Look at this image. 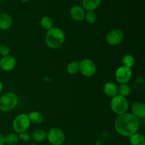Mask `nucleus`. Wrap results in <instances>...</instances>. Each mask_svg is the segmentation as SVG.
<instances>
[{
  "label": "nucleus",
  "mask_w": 145,
  "mask_h": 145,
  "mask_svg": "<svg viewBox=\"0 0 145 145\" xmlns=\"http://www.w3.org/2000/svg\"><path fill=\"white\" fill-rule=\"evenodd\" d=\"M12 18L8 14H0V29L2 31H7L11 28L12 25Z\"/></svg>",
  "instance_id": "14"
},
{
  "label": "nucleus",
  "mask_w": 145,
  "mask_h": 145,
  "mask_svg": "<svg viewBox=\"0 0 145 145\" xmlns=\"http://www.w3.org/2000/svg\"><path fill=\"white\" fill-rule=\"evenodd\" d=\"M132 69L130 68L121 66L116 72V79L120 84H127L132 78Z\"/></svg>",
  "instance_id": "8"
},
{
  "label": "nucleus",
  "mask_w": 145,
  "mask_h": 145,
  "mask_svg": "<svg viewBox=\"0 0 145 145\" xmlns=\"http://www.w3.org/2000/svg\"><path fill=\"white\" fill-rule=\"evenodd\" d=\"M31 145H36V144H31Z\"/></svg>",
  "instance_id": "30"
},
{
  "label": "nucleus",
  "mask_w": 145,
  "mask_h": 145,
  "mask_svg": "<svg viewBox=\"0 0 145 145\" xmlns=\"http://www.w3.org/2000/svg\"><path fill=\"white\" fill-rule=\"evenodd\" d=\"M1 1H2V0H0V2H1Z\"/></svg>",
  "instance_id": "31"
},
{
  "label": "nucleus",
  "mask_w": 145,
  "mask_h": 145,
  "mask_svg": "<svg viewBox=\"0 0 145 145\" xmlns=\"http://www.w3.org/2000/svg\"><path fill=\"white\" fill-rule=\"evenodd\" d=\"M85 19L88 24H94L97 20V15L94 11H87L85 14Z\"/></svg>",
  "instance_id": "23"
},
{
  "label": "nucleus",
  "mask_w": 145,
  "mask_h": 145,
  "mask_svg": "<svg viewBox=\"0 0 145 145\" xmlns=\"http://www.w3.org/2000/svg\"><path fill=\"white\" fill-rule=\"evenodd\" d=\"M2 89H3V84H2V83H1V81H0V93L1 92Z\"/></svg>",
  "instance_id": "28"
},
{
  "label": "nucleus",
  "mask_w": 145,
  "mask_h": 145,
  "mask_svg": "<svg viewBox=\"0 0 145 145\" xmlns=\"http://www.w3.org/2000/svg\"><path fill=\"white\" fill-rule=\"evenodd\" d=\"M69 145H73V144H69Z\"/></svg>",
  "instance_id": "32"
},
{
  "label": "nucleus",
  "mask_w": 145,
  "mask_h": 145,
  "mask_svg": "<svg viewBox=\"0 0 145 145\" xmlns=\"http://www.w3.org/2000/svg\"><path fill=\"white\" fill-rule=\"evenodd\" d=\"M124 38V34L121 30L114 29L109 31L106 35V40L109 45L116 46L121 43Z\"/></svg>",
  "instance_id": "9"
},
{
  "label": "nucleus",
  "mask_w": 145,
  "mask_h": 145,
  "mask_svg": "<svg viewBox=\"0 0 145 145\" xmlns=\"http://www.w3.org/2000/svg\"><path fill=\"white\" fill-rule=\"evenodd\" d=\"M40 24H41V26H42L44 29L48 31V30L50 29L51 28H52L53 21H52V19L50 16H45L42 17V19H41Z\"/></svg>",
  "instance_id": "21"
},
{
  "label": "nucleus",
  "mask_w": 145,
  "mask_h": 145,
  "mask_svg": "<svg viewBox=\"0 0 145 145\" xmlns=\"http://www.w3.org/2000/svg\"><path fill=\"white\" fill-rule=\"evenodd\" d=\"M131 93V89L130 86L127 84H122L118 87V95L123 96V97H127Z\"/></svg>",
  "instance_id": "20"
},
{
  "label": "nucleus",
  "mask_w": 145,
  "mask_h": 145,
  "mask_svg": "<svg viewBox=\"0 0 145 145\" xmlns=\"http://www.w3.org/2000/svg\"><path fill=\"white\" fill-rule=\"evenodd\" d=\"M84 8L81 6H74L70 9V16L74 20L76 21H83L85 18Z\"/></svg>",
  "instance_id": "12"
},
{
  "label": "nucleus",
  "mask_w": 145,
  "mask_h": 145,
  "mask_svg": "<svg viewBox=\"0 0 145 145\" xmlns=\"http://www.w3.org/2000/svg\"><path fill=\"white\" fill-rule=\"evenodd\" d=\"M5 144V137L0 133V145Z\"/></svg>",
  "instance_id": "27"
},
{
  "label": "nucleus",
  "mask_w": 145,
  "mask_h": 145,
  "mask_svg": "<svg viewBox=\"0 0 145 145\" xmlns=\"http://www.w3.org/2000/svg\"><path fill=\"white\" fill-rule=\"evenodd\" d=\"M18 140L19 139L17 135L11 133V134L7 135L5 137V144L8 145H16L18 143Z\"/></svg>",
  "instance_id": "22"
},
{
  "label": "nucleus",
  "mask_w": 145,
  "mask_h": 145,
  "mask_svg": "<svg viewBox=\"0 0 145 145\" xmlns=\"http://www.w3.org/2000/svg\"><path fill=\"white\" fill-rule=\"evenodd\" d=\"M21 1H23V2H28V1H30L31 0H21Z\"/></svg>",
  "instance_id": "29"
},
{
  "label": "nucleus",
  "mask_w": 145,
  "mask_h": 145,
  "mask_svg": "<svg viewBox=\"0 0 145 145\" xmlns=\"http://www.w3.org/2000/svg\"><path fill=\"white\" fill-rule=\"evenodd\" d=\"M110 108L115 113L119 115L127 113L129 108V103L125 97L117 95L112 98L110 101Z\"/></svg>",
  "instance_id": "4"
},
{
  "label": "nucleus",
  "mask_w": 145,
  "mask_h": 145,
  "mask_svg": "<svg viewBox=\"0 0 145 145\" xmlns=\"http://www.w3.org/2000/svg\"><path fill=\"white\" fill-rule=\"evenodd\" d=\"M132 114L137 118H144L145 117V105L141 102H135L132 105Z\"/></svg>",
  "instance_id": "11"
},
{
  "label": "nucleus",
  "mask_w": 145,
  "mask_h": 145,
  "mask_svg": "<svg viewBox=\"0 0 145 145\" xmlns=\"http://www.w3.org/2000/svg\"><path fill=\"white\" fill-rule=\"evenodd\" d=\"M31 123L34 124H40L43 121V116L38 111H32L28 115Z\"/></svg>",
  "instance_id": "18"
},
{
  "label": "nucleus",
  "mask_w": 145,
  "mask_h": 145,
  "mask_svg": "<svg viewBox=\"0 0 145 145\" xmlns=\"http://www.w3.org/2000/svg\"><path fill=\"white\" fill-rule=\"evenodd\" d=\"M65 41V35L58 27H52L47 31L45 43L52 49H57L62 46Z\"/></svg>",
  "instance_id": "2"
},
{
  "label": "nucleus",
  "mask_w": 145,
  "mask_h": 145,
  "mask_svg": "<svg viewBox=\"0 0 145 145\" xmlns=\"http://www.w3.org/2000/svg\"><path fill=\"white\" fill-rule=\"evenodd\" d=\"M68 73L69 74H75L79 70V65L77 62H72L67 65V67Z\"/></svg>",
  "instance_id": "24"
},
{
  "label": "nucleus",
  "mask_w": 145,
  "mask_h": 145,
  "mask_svg": "<svg viewBox=\"0 0 145 145\" xmlns=\"http://www.w3.org/2000/svg\"><path fill=\"white\" fill-rule=\"evenodd\" d=\"M9 52L10 50L7 46H5V45L0 46V55L2 57H5L9 55Z\"/></svg>",
  "instance_id": "25"
},
{
  "label": "nucleus",
  "mask_w": 145,
  "mask_h": 145,
  "mask_svg": "<svg viewBox=\"0 0 145 145\" xmlns=\"http://www.w3.org/2000/svg\"><path fill=\"white\" fill-rule=\"evenodd\" d=\"M18 139L21 140L22 142H28L31 140V136L29 134L26 133L25 132L22 133H20L19 135H18Z\"/></svg>",
  "instance_id": "26"
},
{
  "label": "nucleus",
  "mask_w": 145,
  "mask_h": 145,
  "mask_svg": "<svg viewBox=\"0 0 145 145\" xmlns=\"http://www.w3.org/2000/svg\"><path fill=\"white\" fill-rule=\"evenodd\" d=\"M18 99L16 95L13 92H7L0 98V110L8 112L16 107Z\"/></svg>",
  "instance_id": "3"
},
{
  "label": "nucleus",
  "mask_w": 145,
  "mask_h": 145,
  "mask_svg": "<svg viewBox=\"0 0 145 145\" xmlns=\"http://www.w3.org/2000/svg\"><path fill=\"white\" fill-rule=\"evenodd\" d=\"M31 121L29 120L28 115L22 113L15 118L13 121V128L16 133H22L26 131L30 127Z\"/></svg>",
  "instance_id": "5"
},
{
  "label": "nucleus",
  "mask_w": 145,
  "mask_h": 145,
  "mask_svg": "<svg viewBox=\"0 0 145 145\" xmlns=\"http://www.w3.org/2000/svg\"><path fill=\"white\" fill-rule=\"evenodd\" d=\"M122 63H123V66L126 67L131 69L135 63V59L134 56L132 55H125L123 57L122 59Z\"/></svg>",
  "instance_id": "19"
},
{
  "label": "nucleus",
  "mask_w": 145,
  "mask_h": 145,
  "mask_svg": "<svg viewBox=\"0 0 145 145\" xmlns=\"http://www.w3.org/2000/svg\"><path fill=\"white\" fill-rule=\"evenodd\" d=\"M16 65V60L14 57L11 55L2 57L0 60V67L1 69L6 72H8L14 69Z\"/></svg>",
  "instance_id": "10"
},
{
  "label": "nucleus",
  "mask_w": 145,
  "mask_h": 145,
  "mask_svg": "<svg viewBox=\"0 0 145 145\" xmlns=\"http://www.w3.org/2000/svg\"><path fill=\"white\" fill-rule=\"evenodd\" d=\"M79 71L82 75L90 77L96 73V67L94 62L89 59H84L79 63Z\"/></svg>",
  "instance_id": "7"
},
{
  "label": "nucleus",
  "mask_w": 145,
  "mask_h": 145,
  "mask_svg": "<svg viewBox=\"0 0 145 145\" xmlns=\"http://www.w3.org/2000/svg\"><path fill=\"white\" fill-rule=\"evenodd\" d=\"M140 126L139 119L132 113H125L119 115L115 121V129L119 135L130 137L137 133Z\"/></svg>",
  "instance_id": "1"
},
{
  "label": "nucleus",
  "mask_w": 145,
  "mask_h": 145,
  "mask_svg": "<svg viewBox=\"0 0 145 145\" xmlns=\"http://www.w3.org/2000/svg\"><path fill=\"white\" fill-rule=\"evenodd\" d=\"M0 46H1V45H0Z\"/></svg>",
  "instance_id": "33"
},
{
  "label": "nucleus",
  "mask_w": 145,
  "mask_h": 145,
  "mask_svg": "<svg viewBox=\"0 0 145 145\" xmlns=\"http://www.w3.org/2000/svg\"><path fill=\"white\" fill-rule=\"evenodd\" d=\"M103 92L108 97L113 98L118 95V86L113 82H107L103 86Z\"/></svg>",
  "instance_id": "13"
},
{
  "label": "nucleus",
  "mask_w": 145,
  "mask_h": 145,
  "mask_svg": "<svg viewBox=\"0 0 145 145\" xmlns=\"http://www.w3.org/2000/svg\"><path fill=\"white\" fill-rule=\"evenodd\" d=\"M131 145H145V138L144 135L139 133H135L130 137Z\"/></svg>",
  "instance_id": "17"
},
{
  "label": "nucleus",
  "mask_w": 145,
  "mask_h": 145,
  "mask_svg": "<svg viewBox=\"0 0 145 145\" xmlns=\"http://www.w3.org/2000/svg\"><path fill=\"white\" fill-rule=\"evenodd\" d=\"M32 137L35 142H42L47 139V133L45 130L42 129H38L33 133Z\"/></svg>",
  "instance_id": "16"
},
{
  "label": "nucleus",
  "mask_w": 145,
  "mask_h": 145,
  "mask_svg": "<svg viewBox=\"0 0 145 145\" xmlns=\"http://www.w3.org/2000/svg\"><path fill=\"white\" fill-rule=\"evenodd\" d=\"M47 139L52 145H62L65 141V135L59 128L52 127L47 133Z\"/></svg>",
  "instance_id": "6"
},
{
  "label": "nucleus",
  "mask_w": 145,
  "mask_h": 145,
  "mask_svg": "<svg viewBox=\"0 0 145 145\" xmlns=\"http://www.w3.org/2000/svg\"><path fill=\"white\" fill-rule=\"evenodd\" d=\"M101 0H82V5L84 10L94 11L100 6Z\"/></svg>",
  "instance_id": "15"
}]
</instances>
